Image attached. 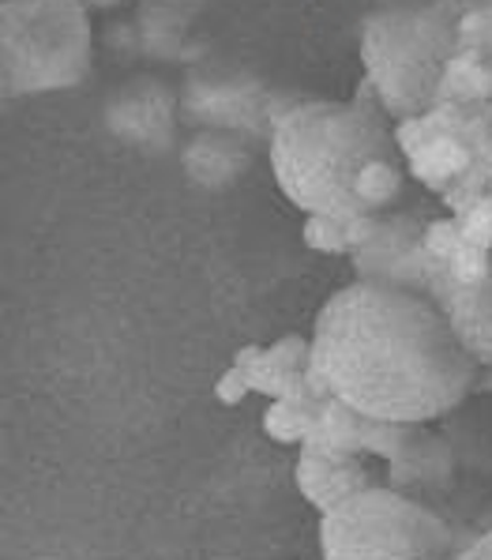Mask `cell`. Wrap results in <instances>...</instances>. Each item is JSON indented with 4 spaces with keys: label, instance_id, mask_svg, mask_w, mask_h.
<instances>
[{
    "label": "cell",
    "instance_id": "obj_20",
    "mask_svg": "<svg viewBox=\"0 0 492 560\" xmlns=\"http://www.w3.org/2000/svg\"><path fill=\"white\" fill-rule=\"evenodd\" d=\"M462 245V226L459 219H433L425 222V253L433 256V260H447V256L455 253V248Z\"/></svg>",
    "mask_w": 492,
    "mask_h": 560
},
{
    "label": "cell",
    "instance_id": "obj_7",
    "mask_svg": "<svg viewBox=\"0 0 492 560\" xmlns=\"http://www.w3.org/2000/svg\"><path fill=\"white\" fill-rule=\"evenodd\" d=\"M274 91L256 72L237 65H200L188 72L180 88V114L196 128H219V132L256 136L271 140Z\"/></svg>",
    "mask_w": 492,
    "mask_h": 560
},
{
    "label": "cell",
    "instance_id": "obj_30",
    "mask_svg": "<svg viewBox=\"0 0 492 560\" xmlns=\"http://www.w3.org/2000/svg\"><path fill=\"white\" fill-rule=\"evenodd\" d=\"M489 60H492V57H489Z\"/></svg>",
    "mask_w": 492,
    "mask_h": 560
},
{
    "label": "cell",
    "instance_id": "obj_29",
    "mask_svg": "<svg viewBox=\"0 0 492 560\" xmlns=\"http://www.w3.org/2000/svg\"><path fill=\"white\" fill-rule=\"evenodd\" d=\"M489 196H492V185H489Z\"/></svg>",
    "mask_w": 492,
    "mask_h": 560
},
{
    "label": "cell",
    "instance_id": "obj_24",
    "mask_svg": "<svg viewBox=\"0 0 492 560\" xmlns=\"http://www.w3.org/2000/svg\"><path fill=\"white\" fill-rule=\"evenodd\" d=\"M376 226H379V214H353V219H347V245H350V253L365 248L368 241H373Z\"/></svg>",
    "mask_w": 492,
    "mask_h": 560
},
{
    "label": "cell",
    "instance_id": "obj_22",
    "mask_svg": "<svg viewBox=\"0 0 492 560\" xmlns=\"http://www.w3.org/2000/svg\"><path fill=\"white\" fill-rule=\"evenodd\" d=\"M462 226V241L470 245H481V248H492V196L478 200L466 214H455Z\"/></svg>",
    "mask_w": 492,
    "mask_h": 560
},
{
    "label": "cell",
    "instance_id": "obj_3",
    "mask_svg": "<svg viewBox=\"0 0 492 560\" xmlns=\"http://www.w3.org/2000/svg\"><path fill=\"white\" fill-rule=\"evenodd\" d=\"M466 0H402L361 23V60L387 117H418L440 102V83L459 54Z\"/></svg>",
    "mask_w": 492,
    "mask_h": 560
},
{
    "label": "cell",
    "instance_id": "obj_16",
    "mask_svg": "<svg viewBox=\"0 0 492 560\" xmlns=\"http://www.w3.org/2000/svg\"><path fill=\"white\" fill-rule=\"evenodd\" d=\"M413 433H418V425H410V421H387V418H368L365 413V425H361V452L379 455V459L391 463L395 455L410 444Z\"/></svg>",
    "mask_w": 492,
    "mask_h": 560
},
{
    "label": "cell",
    "instance_id": "obj_25",
    "mask_svg": "<svg viewBox=\"0 0 492 560\" xmlns=\"http://www.w3.org/2000/svg\"><path fill=\"white\" fill-rule=\"evenodd\" d=\"M462 557H470V560H492V530H485L481 538H473V546H466Z\"/></svg>",
    "mask_w": 492,
    "mask_h": 560
},
{
    "label": "cell",
    "instance_id": "obj_18",
    "mask_svg": "<svg viewBox=\"0 0 492 560\" xmlns=\"http://www.w3.org/2000/svg\"><path fill=\"white\" fill-rule=\"evenodd\" d=\"M305 245L313 248V253H327V256L350 253L347 222H342V219H327V214H308V219H305Z\"/></svg>",
    "mask_w": 492,
    "mask_h": 560
},
{
    "label": "cell",
    "instance_id": "obj_6",
    "mask_svg": "<svg viewBox=\"0 0 492 560\" xmlns=\"http://www.w3.org/2000/svg\"><path fill=\"white\" fill-rule=\"evenodd\" d=\"M447 549V523L387 486L361 489L319 520V553L327 560H429Z\"/></svg>",
    "mask_w": 492,
    "mask_h": 560
},
{
    "label": "cell",
    "instance_id": "obj_23",
    "mask_svg": "<svg viewBox=\"0 0 492 560\" xmlns=\"http://www.w3.org/2000/svg\"><path fill=\"white\" fill-rule=\"evenodd\" d=\"M248 392H253L248 376H245V369H237V365H230L226 373L219 376V384H214V399H219L222 407H237Z\"/></svg>",
    "mask_w": 492,
    "mask_h": 560
},
{
    "label": "cell",
    "instance_id": "obj_19",
    "mask_svg": "<svg viewBox=\"0 0 492 560\" xmlns=\"http://www.w3.org/2000/svg\"><path fill=\"white\" fill-rule=\"evenodd\" d=\"M444 264H447V275H452L455 282H481L489 271V264H492V248H481V245L462 241V245L455 248Z\"/></svg>",
    "mask_w": 492,
    "mask_h": 560
},
{
    "label": "cell",
    "instance_id": "obj_21",
    "mask_svg": "<svg viewBox=\"0 0 492 560\" xmlns=\"http://www.w3.org/2000/svg\"><path fill=\"white\" fill-rule=\"evenodd\" d=\"M267 358L279 369H286V373H297V369H305L308 361H313V339H305V335H286V339L267 347Z\"/></svg>",
    "mask_w": 492,
    "mask_h": 560
},
{
    "label": "cell",
    "instance_id": "obj_17",
    "mask_svg": "<svg viewBox=\"0 0 492 560\" xmlns=\"http://www.w3.org/2000/svg\"><path fill=\"white\" fill-rule=\"evenodd\" d=\"M459 49L492 57V0H466L459 15Z\"/></svg>",
    "mask_w": 492,
    "mask_h": 560
},
{
    "label": "cell",
    "instance_id": "obj_14",
    "mask_svg": "<svg viewBox=\"0 0 492 560\" xmlns=\"http://www.w3.org/2000/svg\"><path fill=\"white\" fill-rule=\"evenodd\" d=\"M492 98V60L473 49L452 57L440 83V102H489Z\"/></svg>",
    "mask_w": 492,
    "mask_h": 560
},
{
    "label": "cell",
    "instance_id": "obj_5",
    "mask_svg": "<svg viewBox=\"0 0 492 560\" xmlns=\"http://www.w3.org/2000/svg\"><path fill=\"white\" fill-rule=\"evenodd\" d=\"M91 15L83 0L0 4V91L4 98L65 91L91 72Z\"/></svg>",
    "mask_w": 492,
    "mask_h": 560
},
{
    "label": "cell",
    "instance_id": "obj_9",
    "mask_svg": "<svg viewBox=\"0 0 492 560\" xmlns=\"http://www.w3.org/2000/svg\"><path fill=\"white\" fill-rule=\"evenodd\" d=\"M358 279L391 282V287L425 290L429 253H425V219L421 214L379 211V226L373 241L358 253H350Z\"/></svg>",
    "mask_w": 492,
    "mask_h": 560
},
{
    "label": "cell",
    "instance_id": "obj_11",
    "mask_svg": "<svg viewBox=\"0 0 492 560\" xmlns=\"http://www.w3.org/2000/svg\"><path fill=\"white\" fill-rule=\"evenodd\" d=\"M248 166H253V151H248L245 136L219 132V128H200L180 151V170H185L188 185L207 188V192L233 188Z\"/></svg>",
    "mask_w": 492,
    "mask_h": 560
},
{
    "label": "cell",
    "instance_id": "obj_12",
    "mask_svg": "<svg viewBox=\"0 0 492 560\" xmlns=\"http://www.w3.org/2000/svg\"><path fill=\"white\" fill-rule=\"evenodd\" d=\"M297 489L316 512H331L342 501H350L353 493L373 486V474L361 467V455H350V459H324V455L301 452L297 459Z\"/></svg>",
    "mask_w": 492,
    "mask_h": 560
},
{
    "label": "cell",
    "instance_id": "obj_8",
    "mask_svg": "<svg viewBox=\"0 0 492 560\" xmlns=\"http://www.w3.org/2000/svg\"><path fill=\"white\" fill-rule=\"evenodd\" d=\"M177 109L180 98L166 83L154 75H136L109 94V102L102 106V125L125 148L166 154L177 140Z\"/></svg>",
    "mask_w": 492,
    "mask_h": 560
},
{
    "label": "cell",
    "instance_id": "obj_27",
    "mask_svg": "<svg viewBox=\"0 0 492 560\" xmlns=\"http://www.w3.org/2000/svg\"><path fill=\"white\" fill-rule=\"evenodd\" d=\"M473 392H492V365L478 369V381H473Z\"/></svg>",
    "mask_w": 492,
    "mask_h": 560
},
{
    "label": "cell",
    "instance_id": "obj_4",
    "mask_svg": "<svg viewBox=\"0 0 492 560\" xmlns=\"http://www.w3.org/2000/svg\"><path fill=\"white\" fill-rule=\"evenodd\" d=\"M406 174L436 192L452 214H466L492 185V98L436 102L418 117L395 120Z\"/></svg>",
    "mask_w": 492,
    "mask_h": 560
},
{
    "label": "cell",
    "instance_id": "obj_13",
    "mask_svg": "<svg viewBox=\"0 0 492 560\" xmlns=\"http://www.w3.org/2000/svg\"><path fill=\"white\" fill-rule=\"evenodd\" d=\"M387 467H391L387 470L391 486H444V481L452 478V452H447L444 441L421 433V425H418L410 444H406Z\"/></svg>",
    "mask_w": 492,
    "mask_h": 560
},
{
    "label": "cell",
    "instance_id": "obj_28",
    "mask_svg": "<svg viewBox=\"0 0 492 560\" xmlns=\"http://www.w3.org/2000/svg\"><path fill=\"white\" fill-rule=\"evenodd\" d=\"M87 8H102V12H109V8H120L125 0H83Z\"/></svg>",
    "mask_w": 492,
    "mask_h": 560
},
{
    "label": "cell",
    "instance_id": "obj_10",
    "mask_svg": "<svg viewBox=\"0 0 492 560\" xmlns=\"http://www.w3.org/2000/svg\"><path fill=\"white\" fill-rule=\"evenodd\" d=\"M425 294L440 305L473 361L492 365V264L481 282H455L447 275V264L429 256Z\"/></svg>",
    "mask_w": 492,
    "mask_h": 560
},
{
    "label": "cell",
    "instance_id": "obj_1",
    "mask_svg": "<svg viewBox=\"0 0 492 560\" xmlns=\"http://www.w3.org/2000/svg\"><path fill=\"white\" fill-rule=\"evenodd\" d=\"M313 361L353 410L410 425L459 407L481 369L425 290L368 279L324 301Z\"/></svg>",
    "mask_w": 492,
    "mask_h": 560
},
{
    "label": "cell",
    "instance_id": "obj_15",
    "mask_svg": "<svg viewBox=\"0 0 492 560\" xmlns=\"http://www.w3.org/2000/svg\"><path fill=\"white\" fill-rule=\"evenodd\" d=\"M316 413L319 410H313V407H297V402H290V399H274L263 413V433L279 444H301L308 436V429H313Z\"/></svg>",
    "mask_w": 492,
    "mask_h": 560
},
{
    "label": "cell",
    "instance_id": "obj_2",
    "mask_svg": "<svg viewBox=\"0 0 492 560\" xmlns=\"http://www.w3.org/2000/svg\"><path fill=\"white\" fill-rule=\"evenodd\" d=\"M271 170L282 196L305 214L353 219L399 203L406 162L395 143V125L368 80L353 102L305 98L274 120Z\"/></svg>",
    "mask_w": 492,
    "mask_h": 560
},
{
    "label": "cell",
    "instance_id": "obj_26",
    "mask_svg": "<svg viewBox=\"0 0 492 560\" xmlns=\"http://www.w3.org/2000/svg\"><path fill=\"white\" fill-rule=\"evenodd\" d=\"M263 350L267 347H256V342H253V347H241L237 354H233V365H237V369H253L256 361L263 358Z\"/></svg>",
    "mask_w": 492,
    "mask_h": 560
}]
</instances>
